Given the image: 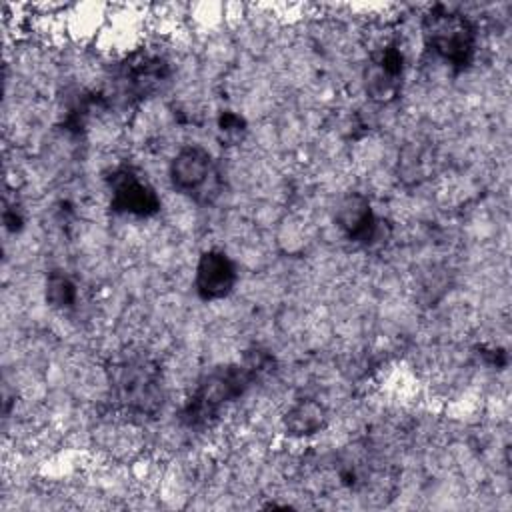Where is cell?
<instances>
[{
  "mask_svg": "<svg viewBox=\"0 0 512 512\" xmlns=\"http://www.w3.org/2000/svg\"><path fill=\"white\" fill-rule=\"evenodd\" d=\"M110 206L118 214L148 218L160 212L156 188L132 166L116 168L108 178Z\"/></svg>",
  "mask_w": 512,
  "mask_h": 512,
  "instance_id": "cell-5",
  "label": "cell"
},
{
  "mask_svg": "<svg viewBox=\"0 0 512 512\" xmlns=\"http://www.w3.org/2000/svg\"><path fill=\"white\" fill-rule=\"evenodd\" d=\"M282 424H284V430L294 438L314 436L326 428L328 410L322 402L314 398H302L286 410Z\"/></svg>",
  "mask_w": 512,
  "mask_h": 512,
  "instance_id": "cell-8",
  "label": "cell"
},
{
  "mask_svg": "<svg viewBox=\"0 0 512 512\" xmlns=\"http://www.w3.org/2000/svg\"><path fill=\"white\" fill-rule=\"evenodd\" d=\"M426 46L452 70L470 66L476 52V26L460 10L434 6L422 20Z\"/></svg>",
  "mask_w": 512,
  "mask_h": 512,
  "instance_id": "cell-2",
  "label": "cell"
},
{
  "mask_svg": "<svg viewBox=\"0 0 512 512\" xmlns=\"http://www.w3.org/2000/svg\"><path fill=\"white\" fill-rule=\"evenodd\" d=\"M254 378L256 372L246 360L212 368L198 380L188 404L182 410V422L188 426L210 422L226 404L240 398L250 388Z\"/></svg>",
  "mask_w": 512,
  "mask_h": 512,
  "instance_id": "cell-1",
  "label": "cell"
},
{
  "mask_svg": "<svg viewBox=\"0 0 512 512\" xmlns=\"http://www.w3.org/2000/svg\"><path fill=\"white\" fill-rule=\"evenodd\" d=\"M334 222L338 230L352 242L372 244L378 236V218L366 194L350 192L336 204Z\"/></svg>",
  "mask_w": 512,
  "mask_h": 512,
  "instance_id": "cell-7",
  "label": "cell"
},
{
  "mask_svg": "<svg viewBox=\"0 0 512 512\" xmlns=\"http://www.w3.org/2000/svg\"><path fill=\"white\" fill-rule=\"evenodd\" d=\"M218 170L214 168L212 154L200 144H186L176 150L168 162V180L180 194H188L194 200H208L212 194V182Z\"/></svg>",
  "mask_w": 512,
  "mask_h": 512,
  "instance_id": "cell-4",
  "label": "cell"
},
{
  "mask_svg": "<svg viewBox=\"0 0 512 512\" xmlns=\"http://www.w3.org/2000/svg\"><path fill=\"white\" fill-rule=\"evenodd\" d=\"M44 298H46L48 306H52L54 310H70L76 306L78 288L68 274L54 270L46 278Z\"/></svg>",
  "mask_w": 512,
  "mask_h": 512,
  "instance_id": "cell-9",
  "label": "cell"
},
{
  "mask_svg": "<svg viewBox=\"0 0 512 512\" xmlns=\"http://www.w3.org/2000/svg\"><path fill=\"white\" fill-rule=\"evenodd\" d=\"M118 402L132 412H152L162 402V376L146 358L126 360L110 380Z\"/></svg>",
  "mask_w": 512,
  "mask_h": 512,
  "instance_id": "cell-3",
  "label": "cell"
},
{
  "mask_svg": "<svg viewBox=\"0 0 512 512\" xmlns=\"http://www.w3.org/2000/svg\"><path fill=\"white\" fill-rule=\"evenodd\" d=\"M236 282V264L224 250L210 248L198 256L194 268V288L202 300L216 302L230 296Z\"/></svg>",
  "mask_w": 512,
  "mask_h": 512,
  "instance_id": "cell-6",
  "label": "cell"
}]
</instances>
